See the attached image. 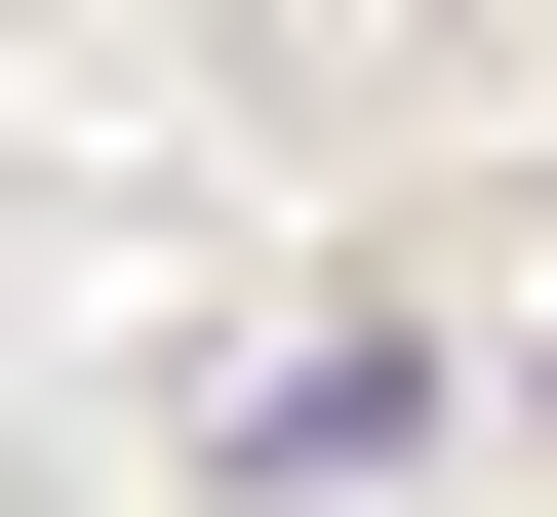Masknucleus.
Wrapping results in <instances>:
<instances>
[{
    "label": "nucleus",
    "mask_w": 557,
    "mask_h": 517,
    "mask_svg": "<svg viewBox=\"0 0 557 517\" xmlns=\"http://www.w3.org/2000/svg\"><path fill=\"white\" fill-rule=\"evenodd\" d=\"M398 438H438V319H359V358H278V398H239V478H398Z\"/></svg>",
    "instance_id": "1"
}]
</instances>
